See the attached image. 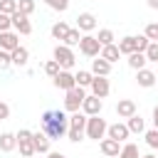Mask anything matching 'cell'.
<instances>
[{
    "label": "cell",
    "instance_id": "44",
    "mask_svg": "<svg viewBox=\"0 0 158 158\" xmlns=\"http://www.w3.org/2000/svg\"><path fill=\"white\" fill-rule=\"evenodd\" d=\"M146 2H148V7H151V10H158V0H146Z\"/></svg>",
    "mask_w": 158,
    "mask_h": 158
},
{
    "label": "cell",
    "instance_id": "7",
    "mask_svg": "<svg viewBox=\"0 0 158 158\" xmlns=\"http://www.w3.org/2000/svg\"><path fill=\"white\" fill-rule=\"evenodd\" d=\"M52 81H54V86H57V89H62V91H69V89H74V86H77V79H74V74H72L69 69H62Z\"/></svg>",
    "mask_w": 158,
    "mask_h": 158
},
{
    "label": "cell",
    "instance_id": "15",
    "mask_svg": "<svg viewBox=\"0 0 158 158\" xmlns=\"http://www.w3.org/2000/svg\"><path fill=\"white\" fill-rule=\"evenodd\" d=\"M116 114H118L121 118L136 116V101H133V99H121V101L116 104Z\"/></svg>",
    "mask_w": 158,
    "mask_h": 158
},
{
    "label": "cell",
    "instance_id": "25",
    "mask_svg": "<svg viewBox=\"0 0 158 158\" xmlns=\"http://www.w3.org/2000/svg\"><path fill=\"white\" fill-rule=\"evenodd\" d=\"M10 54H12V64H15V67H25V64L30 62V52H27L25 47H17V49L10 52Z\"/></svg>",
    "mask_w": 158,
    "mask_h": 158
},
{
    "label": "cell",
    "instance_id": "9",
    "mask_svg": "<svg viewBox=\"0 0 158 158\" xmlns=\"http://www.w3.org/2000/svg\"><path fill=\"white\" fill-rule=\"evenodd\" d=\"M10 17H12V27H15V32H20V35H32V22H30L27 15H22V12L17 10V12L10 15Z\"/></svg>",
    "mask_w": 158,
    "mask_h": 158
},
{
    "label": "cell",
    "instance_id": "37",
    "mask_svg": "<svg viewBox=\"0 0 158 158\" xmlns=\"http://www.w3.org/2000/svg\"><path fill=\"white\" fill-rule=\"evenodd\" d=\"M44 2H47V7H52L57 12H64L69 7V0H44Z\"/></svg>",
    "mask_w": 158,
    "mask_h": 158
},
{
    "label": "cell",
    "instance_id": "31",
    "mask_svg": "<svg viewBox=\"0 0 158 158\" xmlns=\"http://www.w3.org/2000/svg\"><path fill=\"white\" fill-rule=\"evenodd\" d=\"M0 12L2 15H15L17 12V0H0Z\"/></svg>",
    "mask_w": 158,
    "mask_h": 158
},
{
    "label": "cell",
    "instance_id": "17",
    "mask_svg": "<svg viewBox=\"0 0 158 158\" xmlns=\"http://www.w3.org/2000/svg\"><path fill=\"white\" fill-rule=\"evenodd\" d=\"M96 27V17L91 15V12H81L79 17H77V30H81V32H91Z\"/></svg>",
    "mask_w": 158,
    "mask_h": 158
},
{
    "label": "cell",
    "instance_id": "38",
    "mask_svg": "<svg viewBox=\"0 0 158 158\" xmlns=\"http://www.w3.org/2000/svg\"><path fill=\"white\" fill-rule=\"evenodd\" d=\"M146 143L151 148H158V128H148L146 131Z\"/></svg>",
    "mask_w": 158,
    "mask_h": 158
},
{
    "label": "cell",
    "instance_id": "40",
    "mask_svg": "<svg viewBox=\"0 0 158 158\" xmlns=\"http://www.w3.org/2000/svg\"><path fill=\"white\" fill-rule=\"evenodd\" d=\"M10 27H12V17L0 12V32H10Z\"/></svg>",
    "mask_w": 158,
    "mask_h": 158
},
{
    "label": "cell",
    "instance_id": "3",
    "mask_svg": "<svg viewBox=\"0 0 158 158\" xmlns=\"http://www.w3.org/2000/svg\"><path fill=\"white\" fill-rule=\"evenodd\" d=\"M106 131H109V123L101 118V116H89V121H86V138H91V141H99V138H104L106 136Z\"/></svg>",
    "mask_w": 158,
    "mask_h": 158
},
{
    "label": "cell",
    "instance_id": "20",
    "mask_svg": "<svg viewBox=\"0 0 158 158\" xmlns=\"http://www.w3.org/2000/svg\"><path fill=\"white\" fill-rule=\"evenodd\" d=\"M118 52L121 54H133L136 52V35H126V37H121L118 40Z\"/></svg>",
    "mask_w": 158,
    "mask_h": 158
},
{
    "label": "cell",
    "instance_id": "11",
    "mask_svg": "<svg viewBox=\"0 0 158 158\" xmlns=\"http://www.w3.org/2000/svg\"><path fill=\"white\" fill-rule=\"evenodd\" d=\"M99 148H101V153L106 158H118V153H121V143L114 141V138H101L99 141Z\"/></svg>",
    "mask_w": 158,
    "mask_h": 158
},
{
    "label": "cell",
    "instance_id": "16",
    "mask_svg": "<svg viewBox=\"0 0 158 158\" xmlns=\"http://www.w3.org/2000/svg\"><path fill=\"white\" fill-rule=\"evenodd\" d=\"M91 74L94 77H109L111 74V64L106 59H101V57H94L91 59Z\"/></svg>",
    "mask_w": 158,
    "mask_h": 158
},
{
    "label": "cell",
    "instance_id": "12",
    "mask_svg": "<svg viewBox=\"0 0 158 158\" xmlns=\"http://www.w3.org/2000/svg\"><path fill=\"white\" fill-rule=\"evenodd\" d=\"M20 47V37H17V32H0V49H5V52H15Z\"/></svg>",
    "mask_w": 158,
    "mask_h": 158
},
{
    "label": "cell",
    "instance_id": "2",
    "mask_svg": "<svg viewBox=\"0 0 158 158\" xmlns=\"http://www.w3.org/2000/svg\"><path fill=\"white\" fill-rule=\"evenodd\" d=\"M84 99H86L84 86H74V89L64 91V111H69V114L79 111V109H81V104H84Z\"/></svg>",
    "mask_w": 158,
    "mask_h": 158
},
{
    "label": "cell",
    "instance_id": "5",
    "mask_svg": "<svg viewBox=\"0 0 158 158\" xmlns=\"http://www.w3.org/2000/svg\"><path fill=\"white\" fill-rule=\"evenodd\" d=\"M52 59H57L62 69H72V67L77 64V57H74L72 47H67V44H57L54 52H52Z\"/></svg>",
    "mask_w": 158,
    "mask_h": 158
},
{
    "label": "cell",
    "instance_id": "13",
    "mask_svg": "<svg viewBox=\"0 0 158 158\" xmlns=\"http://www.w3.org/2000/svg\"><path fill=\"white\" fill-rule=\"evenodd\" d=\"M106 136H109V138H114V141H118V143H123V141L131 136V131H128V126H126V123H111V126H109V131H106Z\"/></svg>",
    "mask_w": 158,
    "mask_h": 158
},
{
    "label": "cell",
    "instance_id": "39",
    "mask_svg": "<svg viewBox=\"0 0 158 158\" xmlns=\"http://www.w3.org/2000/svg\"><path fill=\"white\" fill-rule=\"evenodd\" d=\"M148 44H151V40L146 35H136V52H146Z\"/></svg>",
    "mask_w": 158,
    "mask_h": 158
},
{
    "label": "cell",
    "instance_id": "47",
    "mask_svg": "<svg viewBox=\"0 0 158 158\" xmlns=\"http://www.w3.org/2000/svg\"><path fill=\"white\" fill-rule=\"evenodd\" d=\"M156 86H158V81H156Z\"/></svg>",
    "mask_w": 158,
    "mask_h": 158
},
{
    "label": "cell",
    "instance_id": "26",
    "mask_svg": "<svg viewBox=\"0 0 158 158\" xmlns=\"http://www.w3.org/2000/svg\"><path fill=\"white\" fill-rule=\"evenodd\" d=\"M126 126H128V131L131 133H143L146 131V121L136 114V116H131V118H126Z\"/></svg>",
    "mask_w": 158,
    "mask_h": 158
},
{
    "label": "cell",
    "instance_id": "22",
    "mask_svg": "<svg viewBox=\"0 0 158 158\" xmlns=\"http://www.w3.org/2000/svg\"><path fill=\"white\" fill-rule=\"evenodd\" d=\"M118 54H121V52H118V44H106V47H101V54H99V57L106 59L109 64H114V62L118 59Z\"/></svg>",
    "mask_w": 158,
    "mask_h": 158
},
{
    "label": "cell",
    "instance_id": "41",
    "mask_svg": "<svg viewBox=\"0 0 158 158\" xmlns=\"http://www.w3.org/2000/svg\"><path fill=\"white\" fill-rule=\"evenodd\" d=\"M81 136H84V131H79V128H69V133H67V138H69L72 143H79Z\"/></svg>",
    "mask_w": 158,
    "mask_h": 158
},
{
    "label": "cell",
    "instance_id": "30",
    "mask_svg": "<svg viewBox=\"0 0 158 158\" xmlns=\"http://www.w3.org/2000/svg\"><path fill=\"white\" fill-rule=\"evenodd\" d=\"M59 72H62V67H59V62H57V59H49V62H44V74H47V77H52V79H54Z\"/></svg>",
    "mask_w": 158,
    "mask_h": 158
},
{
    "label": "cell",
    "instance_id": "23",
    "mask_svg": "<svg viewBox=\"0 0 158 158\" xmlns=\"http://www.w3.org/2000/svg\"><path fill=\"white\" fill-rule=\"evenodd\" d=\"M146 54L143 52H133V54H128V67L131 69H136V72H141V69H146Z\"/></svg>",
    "mask_w": 158,
    "mask_h": 158
},
{
    "label": "cell",
    "instance_id": "24",
    "mask_svg": "<svg viewBox=\"0 0 158 158\" xmlns=\"http://www.w3.org/2000/svg\"><path fill=\"white\" fill-rule=\"evenodd\" d=\"M69 30H72V27H69L67 22H62V20H59V22H54V25H52V37L64 42V40H67V35H69Z\"/></svg>",
    "mask_w": 158,
    "mask_h": 158
},
{
    "label": "cell",
    "instance_id": "36",
    "mask_svg": "<svg viewBox=\"0 0 158 158\" xmlns=\"http://www.w3.org/2000/svg\"><path fill=\"white\" fill-rule=\"evenodd\" d=\"M10 67H12V54L5 52V49H0V72H5Z\"/></svg>",
    "mask_w": 158,
    "mask_h": 158
},
{
    "label": "cell",
    "instance_id": "4",
    "mask_svg": "<svg viewBox=\"0 0 158 158\" xmlns=\"http://www.w3.org/2000/svg\"><path fill=\"white\" fill-rule=\"evenodd\" d=\"M17 148H20V153H22V158H35V141H32V131H27V128H20L17 133Z\"/></svg>",
    "mask_w": 158,
    "mask_h": 158
},
{
    "label": "cell",
    "instance_id": "1",
    "mask_svg": "<svg viewBox=\"0 0 158 158\" xmlns=\"http://www.w3.org/2000/svg\"><path fill=\"white\" fill-rule=\"evenodd\" d=\"M40 126L49 138H64L69 133V116L59 109H49L40 116Z\"/></svg>",
    "mask_w": 158,
    "mask_h": 158
},
{
    "label": "cell",
    "instance_id": "32",
    "mask_svg": "<svg viewBox=\"0 0 158 158\" xmlns=\"http://www.w3.org/2000/svg\"><path fill=\"white\" fill-rule=\"evenodd\" d=\"M17 10L30 17V15L35 12V0H17Z\"/></svg>",
    "mask_w": 158,
    "mask_h": 158
},
{
    "label": "cell",
    "instance_id": "21",
    "mask_svg": "<svg viewBox=\"0 0 158 158\" xmlns=\"http://www.w3.org/2000/svg\"><path fill=\"white\" fill-rule=\"evenodd\" d=\"M86 121H89V116L81 111H74L72 116H69V128H79V131H86Z\"/></svg>",
    "mask_w": 158,
    "mask_h": 158
},
{
    "label": "cell",
    "instance_id": "35",
    "mask_svg": "<svg viewBox=\"0 0 158 158\" xmlns=\"http://www.w3.org/2000/svg\"><path fill=\"white\" fill-rule=\"evenodd\" d=\"M143 54H146V59H148V62H156V64H158V42H151V44H148V49H146Z\"/></svg>",
    "mask_w": 158,
    "mask_h": 158
},
{
    "label": "cell",
    "instance_id": "28",
    "mask_svg": "<svg viewBox=\"0 0 158 158\" xmlns=\"http://www.w3.org/2000/svg\"><path fill=\"white\" fill-rule=\"evenodd\" d=\"M118 158H141V153H138V146H136V143H126V146H121V153H118Z\"/></svg>",
    "mask_w": 158,
    "mask_h": 158
},
{
    "label": "cell",
    "instance_id": "33",
    "mask_svg": "<svg viewBox=\"0 0 158 158\" xmlns=\"http://www.w3.org/2000/svg\"><path fill=\"white\" fill-rule=\"evenodd\" d=\"M96 40L101 42V47H106V44H114V32H111V30H99Z\"/></svg>",
    "mask_w": 158,
    "mask_h": 158
},
{
    "label": "cell",
    "instance_id": "10",
    "mask_svg": "<svg viewBox=\"0 0 158 158\" xmlns=\"http://www.w3.org/2000/svg\"><path fill=\"white\" fill-rule=\"evenodd\" d=\"M91 94L94 96H99V99H104V96H109V91H111V84H109V79L106 77H94V81H91Z\"/></svg>",
    "mask_w": 158,
    "mask_h": 158
},
{
    "label": "cell",
    "instance_id": "46",
    "mask_svg": "<svg viewBox=\"0 0 158 158\" xmlns=\"http://www.w3.org/2000/svg\"><path fill=\"white\" fill-rule=\"evenodd\" d=\"M141 158H158V156H153V153H146V156H141Z\"/></svg>",
    "mask_w": 158,
    "mask_h": 158
},
{
    "label": "cell",
    "instance_id": "29",
    "mask_svg": "<svg viewBox=\"0 0 158 158\" xmlns=\"http://www.w3.org/2000/svg\"><path fill=\"white\" fill-rule=\"evenodd\" d=\"M81 37H84V35H81V30H77V27H74V30H69V35H67V40H64L62 44L74 47V44H79V42H81Z\"/></svg>",
    "mask_w": 158,
    "mask_h": 158
},
{
    "label": "cell",
    "instance_id": "8",
    "mask_svg": "<svg viewBox=\"0 0 158 158\" xmlns=\"http://www.w3.org/2000/svg\"><path fill=\"white\" fill-rule=\"evenodd\" d=\"M101 109H104V101H101L99 96H94V94H86V99H84V104H81V111H84L86 116H99Z\"/></svg>",
    "mask_w": 158,
    "mask_h": 158
},
{
    "label": "cell",
    "instance_id": "6",
    "mask_svg": "<svg viewBox=\"0 0 158 158\" xmlns=\"http://www.w3.org/2000/svg\"><path fill=\"white\" fill-rule=\"evenodd\" d=\"M79 52L84 57H99L101 54V42L96 40V35H84L79 42Z\"/></svg>",
    "mask_w": 158,
    "mask_h": 158
},
{
    "label": "cell",
    "instance_id": "27",
    "mask_svg": "<svg viewBox=\"0 0 158 158\" xmlns=\"http://www.w3.org/2000/svg\"><path fill=\"white\" fill-rule=\"evenodd\" d=\"M74 79H77V86H91L94 74H91V72H86V69H79V72L74 74Z\"/></svg>",
    "mask_w": 158,
    "mask_h": 158
},
{
    "label": "cell",
    "instance_id": "14",
    "mask_svg": "<svg viewBox=\"0 0 158 158\" xmlns=\"http://www.w3.org/2000/svg\"><path fill=\"white\" fill-rule=\"evenodd\" d=\"M136 81H138V86L148 89V86H156V81H158V74H156L153 69H141V72L136 74Z\"/></svg>",
    "mask_w": 158,
    "mask_h": 158
},
{
    "label": "cell",
    "instance_id": "42",
    "mask_svg": "<svg viewBox=\"0 0 158 158\" xmlns=\"http://www.w3.org/2000/svg\"><path fill=\"white\" fill-rule=\"evenodd\" d=\"M5 118H10V106L0 101V121H5Z\"/></svg>",
    "mask_w": 158,
    "mask_h": 158
},
{
    "label": "cell",
    "instance_id": "45",
    "mask_svg": "<svg viewBox=\"0 0 158 158\" xmlns=\"http://www.w3.org/2000/svg\"><path fill=\"white\" fill-rule=\"evenodd\" d=\"M47 158H67V156H64V153H57V151H52Z\"/></svg>",
    "mask_w": 158,
    "mask_h": 158
},
{
    "label": "cell",
    "instance_id": "34",
    "mask_svg": "<svg viewBox=\"0 0 158 158\" xmlns=\"http://www.w3.org/2000/svg\"><path fill=\"white\" fill-rule=\"evenodd\" d=\"M143 35H146L151 42H158V22H151V25H146Z\"/></svg>",
    "mask_w": 158,
    "mask_h": 158
},
{
    "label": "cell",
    "instance_id": "18",
    "mask_svg": "<svg viewBox=\"0 0 158 158\" xmlns=\"http://www.w3.org/2000/svg\"><path fill=\"white\" fill-rule=\"evenodd\" d=\"M32 141H35V151L37 153H49V136L44 133V131H37V133H32Z\"/></svg>",
    "mask_w": 158,
    "mask_h": 158
},
{
    "label": "cell",
    "instance_id": "19",
    "mask_svg": "<svg viewBox=\"0 0 158 158\" xmlns=\"http://www.w3.org/2000/svg\"><path fill=\"white\" fill-rule=\"evenodd\" d=\"M15 148H17V136L10 133V131L0 133V151H2V153H10V151H15Z\"/></svg>",
    "mask_w": 158,
    "mask_h": 158
},
{
    "label": "cell",
    "instance_id": "43",
    "mask_svg": "<svg viewBox=\"0 0 158 158\" xmlns=\"http://www.w3.org/2000/svg\"><path fill=\"white\" fill-rule=\"evenodd\" d=\"M153 128H158V106L153 109Z\"/></svg>",
    "mask_w": 158,
    "mask_h": 158
}]
</instances>
